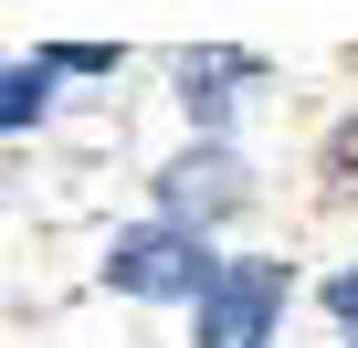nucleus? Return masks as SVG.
<instances>
[{
	"mask_svg": "<svg viewBox=\"0 0 358 348\" xmlns=\"http://www.w3.org/2000/svg\"><path fill=\"white\" fill-rule=\"evenodd\" d=\"M327 306H337V316H348V327H358V264H348V274H337V285H327Z\"/></svg>",
	"mask_w": 358,
	"mask_h": 348,
	"instance_id": "6e6552de",
	"label": "nucleus"
},
{
	"mask_svg": "<svg viewBox=\"0 0 358 348\" xmlns=\"http://www.w3.org/2000/svg\"><path fill=\"white\" fill-rule=\"evenodd\" d=\"M232 85H253V53H190V64H179V106H190L201 127L232 116Z\"/></svg>",
	"mask_w": 358,
	"mask_h": 348,
	"instance_id": "20e7f679",
	"label": "nucleus"
},
{
	"mask_svg": "<svg viewBox=\"0 0 358 348\" xmlns=\"http://www.w3.org/2000/svg\"><path fill=\"white\" fill-rule=\"evenodd\" d=\"M106 274H116L127 295H190V306H201V295L222 285L211 243H201V232H179V222H148V232H116Z\"/></svg>",
	"mask_w": 358,
	"mask_h": 348,
	"instance_id": "f257e3e1",
	"label": "nucleus"
},
{
	"mask_svg": "<svg viewBox=\"0 0 358 348\" xmlns=\"http://www.w3.org/2000/svg\"><path fill=\"white\" fill-rule=\"evenodd\" d=\"M285 306V264H222V285L201 295V348H264Z\"/></svg>",
	"mask_w": 358,
	"mask_h": 348,
	"instance_id": "f03ea898",
	"label": "nucleus"
},
{
	"mask_svg": "<svg viewBox=\"0 0 358 348\" xmlns=\"http://www.w3.org/2000/svg\"><path fill=\"white\" fill-rule=\"evenodd\" d=\"M327 190H337V201H358V116L327 137Z\"/></svg>",
	"mask_w": 358,
	"mask_h": 348,
	"instance_id": "423d86ee",
	"label": "nucleus"
},
{
	"mask_svg": "<svg viewBox=\"0 0 358 348\" xmlns=\"http://www.w3.org/2000/svg\"><path fill=\"white\" fill-rule=\"evenodd\" d=\"M53 95V64H0V127H32Z\"/></svg>",
	"mask_w": 358,
	"mask_h": 348,
	"instance_id": "39448f33",
	"label": "nucleus"
},
{
	"mask_svg": "<svg viewBox=\"0 0 358 348\" xmlns=\"http://www.w3.org/2000/svg\"><path fill=\"white\" fill-rule=\"evenodd\" d=\"M43 64H53V74H116L106 43H64V53H43Z\"/></svg>",
	"mask_w": 358,
	"mask_h": 348,
	"instance_id": "0eeeda50",
	"label": "nucleus"
},
{
	"mask_svg": "<svg viewBox=\"0 0 358 348\" xmlns=\"http://www.w3.org/2000/svg\"><path fill=\"white\" fill-rule=\"evenodd\" d=\"M243 190H253V180H243V158H232V148H190V158L158 180V201H169V222H179V232L211 222V211H243Z\"/></svg>",
	"mask_w": 358,
	"mask_h": 348,
	"instance_id": "7ed1b4c3",
	"label": "nucleus"
}]
</instances>
